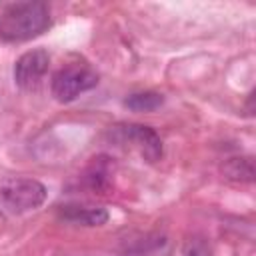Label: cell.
<instances>
[{
    "mask_svg": "<svg viewBox=\"0 0 256 256\" xmlns=\"http://www.w3.org/2000/svg\"><path fill=\"white\" fill-rule=\"evenodd\" d=\"M118 256H146L144 250H132V252H124V254H118Z\"/></svg>",
    "mask_w": 256,
    "mask_h": 256,
    "instance_id": "cell-10",
    "label": "cell"
},
{
    "mask_svg": "<svg viewBox=\"0 0 256 256\" xmlns=\"http://www.w3.org/2000/svg\"><path fill=\"white\" fill-rule=\"evenodd\" d=\"M50 26V12L44 2L0 4V40L22 42L42 34Z\"/></svg>",
    "mask_w": 256,
    "mask_h": 256,
    "instance_id": "cell-1",
    "label": "cell"
},
{
    "mask_svg": "<svg viewBox=\"0 0 256 256\" xmlns=\"http://www.w3.org/2000/svg\"><path fill=\"white\" fill-rule=\"evenodd\" d=\"M50 64V56L46 50L36 48L24 52L14 64V80L20 88H34L40 84Z\"/></svg>",
    "mask_w": 256,
    "mask_h": 256,
    "instance_id": "cell-5",
    "label": "cell"
},
{
    "mask_svg": "<svg viewBox=\"0 0 256 256\" xmlns=\"http://www.w3.org/2000/svg\"><path fill=\"white\" fill-rule=\"evenodd\" d=\"M164 104L162 94L152 92V90H142V92H132L124 98V106L134 112H152Z\"/></svg>",
    "mask_w": 256,
    "mask_h": 256,
    "instance_id": "cell-8",
    "label": "cell"
},
{
    "mask_svg": "<svg viewBox=\"0 0 256 256\" xmlns=\"http://www.w3.org/2000/svg\"><path fill=\"white\" fill-rule=\"evenodd\" d=\"M60 216L66 222L82 224V226H102L108 220V212L104 208H98V206H76V204L62 206Z\"/></svg>",
    "mask_w": 256,
    "mask_h": 256,
    "instance_id": "cell-6",
    "label": "cell"
},
{
    "mask_svg": "<svg viewBox=\"0 0 256 256\" xmlns=\"http://www.w3.org/2000/svg\"><path fill=\"white\" fill-rule=\"evenodd\" d=\"M114 134L122 140V142H130L132 146H136L140 150V154L154 162L162 156V142L160 136L144 124H120L114 128Z\"/></svg>",
    "mask_w": 256,
    "mask_h": 256,
    "instance_id": "cell-4",
    "label": "cell"
},
{
    "mask_svg": "<svg viewBox=\"0 0 256 256\" xmlns=\"http://www.w3.org/2000/svg\"><path fill=\"white\" fill-rule=\"evenodd\" d=\"M182 256H212L210 254V246L206 242V238L202 236H192L184 242L182 248Z\"/></svg>",
    "mask_w": 256,
    "mask_h": 256,
    "instance_id": "cell-9",
    "label": "cell"
},
{
    "mask_svg": "<svg viewBox=\"0 0 256 256\" xmlns=\"http://www.w3.org/2000/svg\"><path fill=\"white\" fill-rule=\"evenodd\" d=\"M0 200L14 214L30 212L44 204L46 188L34 178H12L0 186Z\"/></svg>",
    "mask_w": 256,
    "mask_h": 256,
    "instance_id": "cell-2",
    "label": "cell"
},
{
    "mask_svg": "<svg viewBox=\"0 0 256 256\" xmlns=\"http://www.w3.org/2000/svg\"><path fill=\"white\" fill-rule=\"evenodd\" d=\"M98 84V76L88 66L72 64L58 70L52 78V94L60 102H70L82 92L94 88Z\"/></svg>",
    "mask_w": 256,
    "mask_h": 256,
    "instance_id": "cell-3",
    "label": "cell"
},
{
    "mask_svg": "<svg viewBox=\"0 0 256 256\" xmlns=\"http://www.w3.org/2000/svg\"><path fill=\"white\" fill-rule=\"evenodd\" d=\"M222 174L232 180V182H252L254 180V164L252 158L242 156V158H228L226 164L222 166Z\"/></svg>",
    "mask_w": 256,
    "mask_h": 256,
    "instance_id": "cell-7",
    "label": "cell"
}]
</instances>
